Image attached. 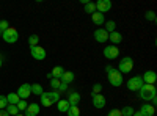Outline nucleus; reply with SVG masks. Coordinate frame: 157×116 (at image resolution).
<instances>
[{
    "instance_id": "f8f14e48",
    "label": "nucleus",
    "mask_w": 157,
    "mask_h": 116,
    "mask_svg": "<svg viewBox=\"0 0 157 116\" xmlns=\"http://www.w3.org/2000/svg\"><path fill=\"white\" fill-rule=\"evenodd\" d=\"M141 80H143V83H146V85H154L155 80H157V75H155L154 71H146L145 74L141 75Z\"/></svg>"
},
{
    "instance_id": "f704fd0d",
    "label": "nucleus",
    "mask_w": 157,
    "mask_h": 116,
    "mask_svg": "<svg viewBox=\"0 0 157 116\" xmlns=\"http://www.w3.org/2000/svg\"><path fill=\"white\" fill-rule=\"evenodd\" d=\"M101 89H102V85L101 83H96L93 86V93H91V94H101Z\"/></svg>"
},
{
    "instance_id": "7c9ffc66",
    "label": "nucleus",
    "mask_w": 157,
    "mask_h": 116,
    "mask_svg": "<svg viewBox=\"0 0 157 116\" xmlns=\"http://www.w3.org/2000/svg\"><path fill=\"white\" fill-rule=\"evenodd\" d=\"M10 28V24H8V21H0V33H3V32H6Z\"/></svg>"
},
{
    "instance_id": "f257e3e1",
    "label": "nucleus",
    "mask_w": 157,
    "mask_h": 116,
    "mask_svg": "<svg viewBox=\"0 0 157 116\" xmlns=\"http://www.w3.org/2000/svg\"><path fill=\"white\" fill-rule=\"evenodd\" d=\"M105 72H107V79H109V83L115 88L121 86L123 85V74L118 72V69H115L113 66H107L105 68Z\"/></svg>"
},
{
    "instance_id": "f3484780",
    "label": "nucleus",
    "mask_w": 157,
    "mask_h": 116,
    "mask_svg": "<svg viewBox=\"0 0 157 116\" xmlns=\"http://www.w3.org/2000/svg\"><path fill=\"white\" fill-rule=\"evenodd\" d=\"M24 113H25L24 116H36V114L39 113V105L35 104V102H33V104H29L27 110H25Z\"/></svg>"
},
{
    "instance_id": "aec40b11",
    "label": "nucleus",
    "mask_w": 157,
    "mask_h": 116,
    "mask_svg": "<svg viewBox=\"0 0 157 116\" xmlns=\"http://www.w3.org/2000/svg\"><path fill=\"white\" fill-rule=\"evenodd\" d=\"M57 107H58V111H61V113H66V111H68V108H69L71 105H69V102H68V100L60 99V100L57 102Z\"/></svg>"
},
{
    "instance_id": "bb28decb",
    "label": "nucleus",
    "mask_w": 157,
    "mask_h": 116,
    "mask_svg": "<svg viewBox=\"0 0 157 116\" xmlns=\"http://www.w3.org/2000/svg\"><path fill=\"white\" fill-rule=\"evenodd\" d=\"M66 113H68V116H80V108L78 107H69Z\"/></svg>"
},
{
    "instance_id": "0eeeda50",
    "label": "nucleus",
    "mask_w": 157,
    "mask_h": 116,
    "mask_svg": "<svg viewBox=\"0 0 157 116\" xmlns=\"http://www.w3.org/2000/svg\"><path fill=\"white\" fill-rule=\"evenodd\" d=\"M30 55H32L35 60L43 61V60H46V50H44L41 46H35V47H30Z\"/></svg>"
},
{
    "instance_id": "b1692460",
    "label": "nucleus",
    "mask_w": 157,
    "mask_h": 116,
    "mask_svg": "<svg viewBox=\"0 0 157 116\" xmlns=\"http://www.w3.org/2000/svg\"><path fill=\"white\" fill-rule=\"evenodd\" d=\"M85 13H88V14H93V13H96V3H93V2L85 3Z\"/></svg>"
},
{
    "instance_id": "f03ea898",
    "label": "nucleus",
    "mask_w": 157,
    "mask_h": 116,
    "mask_svg": "<svg viewBox=\"0 0 157 116\" xmlns=\"http://www.w3.org/2000/svg\"><path fill=\"white\" fill-rule=\"evenodd\" d=\"M60 100V93L57 91H44L41 94V105L43 107H50V105H54L57 104V102Z\"/></svg>"
},
{
    "instance_id": "c85d7f7f",
    "label": "nucleus",
    "mask_w": 157,
    "mask_h": 116,
    "mask_svg": "<svg viewBox=\"0 0 157 116\" xmlns=\"http://www.w3.org/2000/svg\"><path fill=\"white\" fill-rule=\"evenodd\" d=\"M134 111H135V110H134L132 107H129V105H127V107H123L121 114H123V116H132V114H134Z\"/></svg>"
},
{
    "instance_id": "c9c22d12",
    "label": "nucleus",
    "mask_w": 157,
    "mask_h": 116,
    "mask_svg": "<svg viewBox=\"0 0 157 116\" xmlns=\"http://www.w3.org/2000/svg\"><path fill=\"white\" fill-rule=\"evenodd\" d=\"M107 116H123V114H121V110L113 108V110H110V111H109V114H107Z\"/></svg>"
},
{
    "instance_id": "9b49d317",
    "label": "nucleus",
    "mask_w": 157,
    "mask_h": 116,
    "mask_svg": "<svg viewBox=\"0 0 157 116\" xmlns=\"http://www.w3.org/2000/svg\"><path fill=\"white\" fill-rule=\"evenodd\" d=\"M91 97H93V107L94 108H104L105 107L107 100L102 94H91Z\"/></svg>"
},
{
    "instance_id": "a211bd4d",
    "label": "nucleus",
    "mask_w": 157,
    "mask_h": 116,
    "mask_svg": "<svg viewBox=\"0 0 157 116\" xmlns=\"http://www.w3.org/2000/svg\"><path fill=\"white\" fill-rule=\"evenodd\" d=\"M63 74H64V69L61 66H55L54 69H52L50 74H47V77H49V79H61Z\"/></svg>"
},
{
    "instance_id": "2eb2a0df",
    "label": "nucleus",
    "mask_w": 157,
    "mask_h": 116,
    "mask_svg": "<svg viewBox=\"0 0 157 116\" xmlns=\"http://www.w3.org/2000/svg\"><path fill=\"white\" fill-rule=\"evenodd\" d=\"M140 113H141L143 116H154L155 108H154V105H151V104H143L141 108H140Z\"/></svg>"
},
{
    "instance_id": "2f4dec72",
    "label": "nucleus",
    "mask_w": 157,
    "mask_h": 116,
    "mask_svg": "<svg viewBox=\"0 0 157 116\" xmlns=\"http://www.w3.org/2000/svg\"><path fill=\"white\" fill-rule=\"evenodd\" d=\"M60 83H61L60 79H50V86L54 88V89H58L60 88Z\"/></svg>"
},
{
    "instance_id": "4468645a",
    "label": "nucleus",
    "mask_w": 157,
    "mask_h": 116,
    "mask_svg": "<svg viewBox=\"0 0 157 116\" xmlns=\"http://www.w3.org/2000/svg\"><path fill=\"white\" fill-rule=\"evenodd\" d=\"M80 100H82V97H80V94H78L77 91L69 93V99H68V102H69V105H71V107H78Z\"/></svg>"
},
{
    "instance_id": "1a4fd4ad",
    "label": "nucleus",
    "mask_w": 157,
    "mask_h": 116,
    "mask_svg": "<svg viewBox=\"0 0 157 116\" xmlns=\"http://www.w3.org/2000/svg\"><path fill=\"white\" fill-rule=\"evenodd\" d=\"M21 99H29L30 97V94H32V88H30V83H22L21 86H19V89H17V93H16Z\"/></svg>"
},
{
    "instance_id": "4be33fe9",
    "label": "nucleus",
    "mask_w": 157,
    "mask_h": 116,
    "mask_svg": "<svg viewBox=\"0 0 157 116\" xmlns=\"http://www.w3.org/2000/svg\"><path fill=\"white\" fill-rule=\"evenodd\" d=\"M6 100H8V105H17V102L21 100V97L16 93H10L6 96Z\"/></svg>"
},
{
    "instance_id": "ddd939ff",
    "label": "nucleus",
    "mask_w": 157,
    "mask_h": 116,
    "mask_svg": "<svg viewBox=\"0 0 157 116\" xmlns=\"http://www.w3.org/2000/svg\"><path fill=\"white\" fill-rule=\"evenodd\" d=\"M94 39L98 41V43H107L109 41V33L104 30V28H98L96 32H94Z\"/></svg>"
},
{
    "instance_id": "4c0bfd02",
    "label": "nucleus",
    "mask_w": 157,
    "mask_h": 116,
    "mask_svg": "<svg viewBox=\"0 0 157 116\" xmlns=\"http://www.w3.org/2000/svg\"><path fill=\"white\" fill-rule=\"evenodd\" d=\"M0 116H10V114L6 113V110H0Z\"/></svg>"
},
{
    "instance_id": "6ab92c4d",
    "label": "nucleus",
    "mask_w": 157,
    "mask_h": 116,
    "mask_svg": "<svg viewBox=\"0 0 157 116\" xmlns=\"http://www.w3.org/2000/svg\"><path fill=\"white\" fill-rule=\"evenodd\" d=\"M60 80L64 82V83H71V82L75 80V75H74V72H71V71H64V74L61 75Z\"/></svg>"
},
{
    "instance_id": "423d86ee",
    "label": "nucleus",
    "mask_w": 157,
    "mask_h": 116,
    "mask_svg": "<svg viewBox=\"0 0 157 116\" xmlns=\"http://www.w3.org/2000/svg\"><path fill=\"white\" fill-rule=\"evenodd\" d=\"M143 85L145 83H143V80H141V75H135V77L127 80V89L129 91H140Z\"/></svg>"
},
{
    "instance_id": "a878e982",
    "label": "nucleus",
    "mask_w": 157,
    "mask_h": 116,
    "mask_svg": "<svg viewBox=\"0 0 157 116\" xmlns=\"http://www.w3.org/2000/svg\"><path fill=\"white\" fill-rule=\"evenodd\" d=\"M6 113L10 116H16V114H19V110L16 105H6Z\"/></svg>"
},
{
    "instance_id": "20e7f679",
    "label": "nucleus",
    "mask_w": 157,
    "mask_h": 116,
    "mask_svg": "<svg viewBox=\"0 0 157 116\" xmlns=\"http://www.w3.org/2000/svg\"><path fill=\"white\" fill-rule=\"evenodd\" d=\"M132 69H134V60L130 57H124L118 64V72L120 74H129Z\"/></svg>"
},
{
    "instance_id": "a19ab883",
    "label": "nucleus",
    "mask_w": 157,
    "mask_h": 116,
    "mask_svg": "<svg viewBox=\"0 0 157 116\" xmlns=\"http://www.w3.org/2000/svg\"><path fill=\"white\" fill-rule=\"evenodd\" d=\"M16 116H24V114H21V113H19V114H16Z\"/></svg>"
},
{
    "instance_id": "dca6fc26",
    "label": "nucleus",
    "mask_w": 157,
    "mask_h": 116,
    "mask_svg": "<svg viewBox=\"0 0 157 116\" xmlns=\"http://www.w3.org/2000/svg\"><path fill=\"white\" fill-rule=\"evenodd\" d=\"M109 39H110V43H112V46H116V44H120L121 41H123V35L120 33V32H112V33H109Z\"/></svg>"
},
{
    "instance_id": "58836bf2",
    "label": "nucleus",
    "mask_w": 157,
    "mask_h": 116,
    "mask_svg": "<svg viewBox=\"0 0 157 116\" xmlns=\"http://www.w3.org/2000/svg\"><path fill=\"white\" fill-rule=\"evenodd\" d=\"M132 116H143V114H141L140 111H134V114H132Z\"/></svg>"
},
{
    "instance_id": "72a5a7b5",
    "label": "nucleus",
    "mask_w": 157,
    "mask_h": 116,
    "mask_svg": "<svg viewBox=\"0 0 157 116\" xmlns=\"http://www.w3.org/2000/svg\"><path fill=\"white\" fill-rule=\"evenodd\" d=\"M146 21H151V22H155V13L154 11H148L146 14H145Z\"/></svg>"
},
{
    "instance_id": "473e14b6",
    "label": "nucleus",
    "mask_w": 157,
    "mask_h": 116,
    "mask_svg": "<svg viewBox=\"0 0 157 116\" xmlns=\"http://www.w3.org/2000/svg\"><path fill=\"white\" fill-rule=\"evenodd\" d=\"M8 105V100H6V96H0V110H5Z\"/></svg>"
},
{
    "instance_id": "393cba45",
    "label": "nucleus",
    "mask_w": 157,
    "mask_h": 116,
    "mask_svg": "<svg viewBox=\"0 0 157 116\" xmlns=\"http://www.w3.org/2000/svg\"><path fill=\"white\" fill-rule=\"evenodd\" d=\"M115 28H116V22L115 21H109V22H105V30L107 33H112V32H115Z\"/></svg>"
},
{
    "instance_id": "412c9836",
    "label": "nucleus",
    "mask_w": 157,
    "mask_h": 116,
    "mask_svg": "<svg viewBox=\"0 0 157 116\" xmlns=\"http://www.w3.org/2000/svg\"><path fill=\"white\" fill-rule=\"evenodd\" d=\"M91 21H93L96 25H102L104 22H105V19H104V14H101V13H93V14H91Z\"/></svg>"
},
{
    "instance_id": "79ce46f5",
    "label": "nucleus",
    "mask_w": 157,
    "mask_h": 116,
    "mask_svg": "<svg viewBox=\"0 0 157 116\" xmlns=\"http://www.w3.org/2000/svg\"><path fill=\"white\" fill-rule=\"evenodd\" d=\"M0 38H2V33H0Z\"/></svg>"
},
{
    "instance_id": "ea45409f",
    "label": "nucleus",
    "mask_w": 157,
    "mask_h": 116,
    "mask_svg": "<svg viewBox=\"0 0 157 116\" xmlns=\"http://www.w3.org/2000/svg\"><path fill=\"white\" fill-rule=\"evenodd\" d=\"M2 64H3V60H2V57H0V68H2Z\"/></svg>"
},
{
    "instance_id": "39448f33",
    "label": "nucleus",
    "mask_w": 157,
    "mask_h": 116,
    "mask_svg": "<svg viewBox=\"0 0 157 116\" xmlns=\"http://www.w3.org/2000/svg\"><path fill=\"white\" fill-rule=\"evenodd\" d=\"M2 38H3L5 43L14 44V43H17V39H19V33H17V30H16L14 27H10L6 32L2 33Z\"/></svg>"
},
{
    "instance_id": "7ed1b4c3",
    "label": "nucleus",
    "mask_w": 157,
    "mask_h": 116,
    "mask_svg": "<svg viewBox=\"0 0 157 116\" xmlns=\"http://www.w3.org/2000/svg\"><path fill=\"white\" fill-rule=\"evenodd\" d=\"M140 97L143 100H152V99H157V91H155V86L154 85H143L141 89H140Z\"/></svg>"
},
{
    "instance_id": "cd10ccee",
    "label": "nucleus",
    "mask_w": 157,
    "mask_h": 116,
    "mask_svg": "<svg viewBox=\"0 0 157 116\" xmlns=\"http://www.w3.org/2000/svg\"><path fill=\"white\" fill-rule=\"evenodd\" d=\"M16 107H17L19 111H25V110H27V107H29V102H27V100H24V99H21V100L17 102V105H16Z\"/></svg>"
},
{
    "instance_id": "9d476101",
    "label": "nucleus",
    "mask_w": 157,
    "mask_h": 116,
    "mask_svg": "<svg viewBox=\"0 0 157 116\" xmlns=\"http://www.w3.org/2000/svg\"><path fill=\"white\" fill-rule=\"evenodd\" d=\"M112 9V2L110 0H99V2L96 3V11L101 13V14H104V13H107Z\"/></svg>"
},
{
    "instance_id": "c756f323",
    "label": "nucleus",
    "mask_w": 157,
    "mask_h": 116,
    "mask_svg": "<svg viewBox=\"0 0 157 116\" xmlns=\"http://www.w3.org/2000/svg\"><path fill=\"white\" fill-rule=\"evenodd\" d=\"M38 43H39V38H38V35H32V36L29 38V44H30V47L38 46Z\"/></svg>"
},
{
    "instance_id": "6e6552de",
    "label": "nucleus",
    "mask_w": 157,
    "mask_h": 116,
    "mask_svg": "<svg viewBox=\"0 0 157 116\" xmlns=\"http://www.w3.org/2000/svg\"><path fill=\"white\" fill-rule=\"evenodd\" d=\"M118 55H120V49L116 46H107L104 49V57L107 60H115V58H118Z\"/></svg>"
},
{
    "instance_id": "e433bc0d",
    "label": "nucleus",
    "mask_w": 157,
    "mask_h": 116,
    "mask_svg": "<svg viewBox=\"0 0 157 116\" xmlns=\"http://www.w3.org/2000/svg\"><path fill=\"white\" fill-rule=\"evenodd\" d=\"M58 89H60L61 93H63V91H68V83H64V82H61V83H60V88H58Z\"/></svg>"
},
{
    "instance_id": "5701e85b",
    "label": "nucleus",
    "mask_w": 157,
    "mask_h": 116,
    "mask_svg": "<svg viewBox=\"0 0 157 116\" xmlns=\"http://www.w3.org/2000/svg\"><path fill=\"white\" fill-rule=\"evenodd\" d=\"M30 88H32V93H33V94H36V96H41V94L44 93L43 86L39 85V83H33V85H30Z\"/></svg>"
}]
</instances>
